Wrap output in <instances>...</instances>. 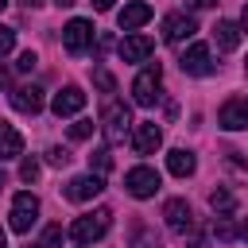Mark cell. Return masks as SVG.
Wrapping results in <instances>:
<instances>
[{"instance_id":"obj_1","label":"cell","mask_w":248,"mask_h":248,"mask_svg":"<svg viewBox=\"0 0 248 248\" xmlns=\"http://www.w3.org/2000/svg\"><path fill=\"white\" fill-rule=\"evenodd\" d=\"M108 225H112V213H108V209L81 213V217L70 225V240H74V244H93V240H101V236L108 232Z\"/></svg>"},{"instance_id":"obj_2","label":"cell","mask_w":248,"mask_h":248,"mask_svg":"<svg viewBox=\"0 0 248 248\" xmlns=\"http://www.w3.org/2000/svg\"><path fill=\"white\" fill-rule=\"evenodd\" d=\"M163 217H167L170 232H178V236H190V244H194V248L202 244V232L194 229V209H190V202H182V198H170V202L163 205Z\"/></svg>"},{"instance_id":"obj_3","label":"cell","mask_w":248,"mask_h":248,"mask_svg":"<svg viewBox=\"0 0 248 248\" xmlns=\"http://www.w3.org/2000/svg\"><path fill=\"white\" fill-rule=\"evenodd\" d=\"M159 81H163V70H159V62H151L143 74H136V81H132V97H136V105L151 108V105L159 101Z\"/></svg>"},{"instance_id":"obj_4","label":"cell","mask_w":248,"mask_h":248,"mask_svg":"<svg viewBox=\"0 0 248 248\" xmlns=\"http://www.w3.org/2000/svg\"><path fill=\"white\" fill-rule=\"evenodd\" d=\"M128 124H132V116H128V105H120V101H108V105H105V112H101L105 140H108V143H120V140H124V132H128Z\"/></svg>"},{"instance_id":"obj_5","label":"cell","mask_w":248,"mask_h":248,"mask_svg":"<svg viewBox=\"0 0 248 248\" xmlns=\"http://www.w3.org/2000/svg\"><path fill=\"white\" fill-rule=\"evenodd\" d=\"M124 190H128L132 198H151V194L159 190V170H155V167H132V170L124 174Z\"/></svg>"},{"instance_id":"obj_6","label":"cell","mask_w":248,"mask_h":248,"mask_svg":"<svg viewBox=\"0 0 248 248\" xmlns=\"http://www.w3.org/2000/svg\"><path fill=\"white\" fill-rule=\"evenodd\" d=\"M89 43H93V23H89V19H70V23L62 27V46H66L70 54H85Z\"/></svg>"},{"instance_id":"obj_7","label":"cell","mask_w":248,"mask_h":248,"mask_svg":"<svg viewBox=\"0 0 248 248\" xmlns=\"http://www.w3.org/2000/svg\"><path fill=\"white\" fill-rule=\"evenodd\" d=\"M35 217H39V198L35 194H16L12 198V229L16 232H31Z\"/></svg>"},{"instance_id":"obj_8","label":"cell","mask_w":248,"mask_h":248,"mask_svg":"<svg viewBox=\"0 0 248 248\" xmlns=\"http://www.w3.org/2000/svg\"><path fill=\"white\" fill-rule=\"evenodd\" d=\"M217 124L225 128V132H240V128H248V101L236 93V97H229L225 105H221V112H217Z\"/></svg>"},{"instance_id":"obj_9","label":"cell","mask_w":248,"mask_h":248,"mask_svg":"<svg viewBox=\"0 0 248 248\" xmlns=\"http://www.w3.org/2000/svg\"><path fill=\"white\" fill-rule=\"evenodd\" d=\"M178 66H182V74H190V78H205V74H213V62H209V46H205V43H194L190 50H182Z\"/></svg>"},{"instance_id":"obj_10","label":"cell","mask_w":248,"mask_h":248,"mask_svg":"<svg viewBox=\"0 0 248 248\" xmlns=\"http://www.w3.org/2000/svg\"><path fill=\"white\" fill-rule=\"evenodd\" d=\"M159 143H163L159 124H155V120H140V124H136V132H132V147H136L140 155H155V151H159Z\"/></svg>"},{"instance_id":"obj_11","label":"cell","mask_w":248,"mask_h":248,"mask_svg":"<svg viewBox=\"0 0 248 248\" xmlns=\"http://www.w3.org/2000/svg\"><path fill=\"white\" fill-rule=\"evenodd\" d=\"M101 190H105V178H101V174H78V178H70L66 198H70V202H89V198H97Z\"/></svg>"},{"instance_id":"obj_12","label":"cell","mask_w":248,"mask_h":248,"mask_svg":"<svg viewBox=\"0 0 248 248\" xmlns=\"http://www.w3.org/2000/svg\"><path fill=\"white\" fill-rule=\"evenodd\" d=\"M85 108V93L78 89V85H66L62 93H54V101H50V112L54 116H74V112H81Z\"/></svg>"},{"instance_id":"obj_13","label":"cell","mask_w":248,"mask_h":248,"mask_svg":"<svg viewBox=\"0 0 248 248\" xmlns=\"http://www.w3.org/2000/svg\"><path fill=\"white\" fill-rule=\"evenodd\" d=\"M194 31H198V23H194L190 16H182V12H174V16L163 19V39H167V43H182V39H190Z\"/></svg>"},{"instance_id":"obj_14","label":"cell","mask_w":248,"mask_h":248,"mask_svg":"<svg viewBox=\"0 0 248 248\" xmlns=\"http://www.w3.org/2000/svg\"><path fill=\"white\" fill-rule=\"evenodd\" d=\"M151 50H155L151 35H124V43H120V58L124 62H143Z\"/></svg>"},{"instance_id":"obj_15","label":"cell","mask_w":248,"mask_h":248,"mask_svg":"<svg viewBox=\"0 0 248 248\" xmlns=\"http://www.w3.org/2000/svg\"><path fill=\"white\" fill-rule=\"evenodd\" d=\"M151 19V4H143V0H136V4H128L120 16H116V23H120V31H136V27H143Z\"/></svg>"},{"instance_id":"obj_16","label":"cell","mask_w":248,"mask_h":248,"mask_svg":"<svg viewBox=\"0 0 248 248\" xmlns=\"http://www.w3.org/2000/svg\"><path fill=\"white\" fill-rule=\"evenodd\" d=\"M12 105H16L19 112H31V116H35V112L43 108V89H39V85H19V89L12 93Z\"/></svg>"},{"instance_id":"obj_17","label":"cell","mask_w":248,"mask_h":248,"mask_svg":"<svg viewBox=\"0 0 248 248\" xmlns=\"http://www.w3.org/2000/svg\"><path fill=\"white\" fill-rule=\"evenodd\" d=\"M167 170H170V174H178V178H190V174L198 170V159H194V151H186V147H174V151L167 155Z\"/></svg>"},{"instance_id":"obj_18","label":"cell","mask_w":248,"mask_h":248,"mask_svg":"<svg viewBox=\"0 0 248 248\" xmlns=\"http://www.w3.org/2000/svg\"><path fill=\"white\" fill-rule=\"evenodd\" d=\"M16 155H23V136L0 120V159H16Z\"/></svg>"},{"instance_id":"obj_19","label":"cell","mask_w":248,"mask_h":248,"mask_svg":"<svg viewBox=\"0 0 248 248\" xmlns=\"http://www.w3.org/2000/svg\"><path fill=\"white\" fill-rule=\"evenodd\" d=\"M213 39H217V46H221V50H236V46H240V27H236L232 19H217Z\"/></svg>"},{"instance_id":"obj_20","label":"cell","mask_w":248,"mask_h":248,"mask_svg":"<svg viewBox=\"0 0 248 248\" xmlns=\"http://www.w3.org/2000/svg\"><path fill=\"white\" fill-rule=\"evenodd\" d=\"M209 205H213L217 213H229V217L236 213V198H232V190H229V186H217V190L209 194Z\"/></svg>"},{"instance_id":"obj_21","label":"cell","mask_w":248,"mask_h":248,"mask_svg":"<svg viewBox=\"0 0 248 248\" xmlns=\"http://www.w3.org/2000/svg\"><path fill=\"white\" fill-rule=\"evenodd\" d=\"M108 170H112V155H108L105 147H97V151L89 155V174H101V178H105Z\"/></svg>"},{"instance_id":"obj_22","label":"cell","mask_w":248,"mask_h":248,"mask_svg":"<svg viewBox=\"0 0 248 248\" xmlns=\"http://www.w3.org/2000/svg\"><path fill=\"white\" fill-rule=\"evenodd\" d=\"M58 244H62V225H46L43 240H39V244H31V248H58Z\"/></svg>"},{"instance_id":"obj_23","label":"cell","mask_w":248,"mask_h":248,"mask_svg":"<svg viewBox=\"0 0 248 248\" xmlns=\"http://www.w3.org/2000/svg\"><path fill=\"white\" fill-rule=\"evenodd\" d=\"M43 174V167H39V159H23V167H19V178L23 182H35Z\"/></svg>"},{"instance_id":"obj_24","label":"cell","mask_w":248,"mask_h":248,"mask_svg":"<svg viewBox=\"0 0 248 248\" xmlns=\"http://www.w3.org/2000/svg\"><path fill=\"white\" fill-rule=\"evenodd\" d=\"M213 229H217V236H221V240H232V236H236V232H240V229H236V225H232V221H229V213H221V221H217V225H213Z\"/></svg>"},{"instance_id":"obj_25","label":"cell","mask_w":248,"mask_h":248,"mask_svg":"<svg viewBox=\"0 0 248 248\" xmlns=\"http://www.w3.org/2000/svg\"><path fill=\"white\" fill-rule=\"evenodd\" d=\"M35 66H39V54H35V50H23V54H19V62H16V70H19V74H31Z\"/></svg>"},{"instance_id":"obj_26","label":"cell","mask_w":248,"mask_h":248,"mask_svg":"<svg viewBox=\"0 0 248 248\" xmlns=\"http://www.w3.org/2000/svg\"><path fill=\"white\" fill-rule=\"evenodd\" d=\"M93 81H97V89H105V93H112V89H116V81H112V74H108V70H93Z\"/></svg>"},{"instance_id":"obj_27","label":"cell","mask_w":248,"mask_h":248,"mask_svg":"<svg viewBox=\"0 0 248 248\" xmlns=\"http://www.w3.org/2000/svg\"><path fill=\"white\" fill-rule=\"evenodd\" d=\"M46 163H50V167H66V163H70V151H66V147H50V151H46Z\"/></svg>"},{"instance_id":"obj_28","label":"cell","mask_w":248,"mask_h":248,"mask_svg":"<svg viewBox=\"0 0 248 248\" xmlns=\"http://www.w3.org/2000/svg\"><path fill=\"white\" fill-rule=\"evenodd\" d=\"M12 46H16V31L12 27H0V58L12 54Z\"/></svg>"},{"instance_id":"obj_29","label":"cell","mask_w":248,"mask_h":248,"mask_svg":"<svg viewBox=\"0 0 248 248\" xmlns=\"http://www.w3.org/2000/svg\"><path fill=\"white\" fill-rule=\"evenodd\" d=\"M89 132H93V120H74V124H70V136H74V140H85Z\"/></svg>"},{"instance_id":"obj_30","label":"cell","mask_w":248,"mask_h":248,"mask_svg":"<svg viewBox=\"0 0 248 248\" xmlns=\"http://www.w3.org/2000/svg\"><path fill=\"white\" fill-rule=\"evenodd\" d=\"M136 248H159V236H155V232H140Z\"/></svg>"},{"instance_id":"obj_31","label":"cell","mask_w":248,"mask_h":248,"mask_svg":"<svg viewBox=\"0 0 248 248\" xmlns=\"http://www.w3.org/2000/svg\"><path fill=\"white\" fill-rule=\"evenodd\" d=\"M89 4H93L97 12H108V8H112V0H89Z\"/></svg>"},{"instance_id":"obj_32","label":"cell","mask_w":248,"mask_h":248,"mask_svg":"<svg viewBox=\"0 0 248 248\" xmlns=\"http://www.w3.org/2000/svg\"><path fill=\"white\" fill-rule=\"evenodd\" d=\"M217 0H190V8H213Z\"/></svg>"},{"instance_id":"obj_33","label":"cell","mask_w":248,"mask_h":248,"mask_svg":"<svg viewBox=\"0 0 248 248\" xmlns=\"http://www.w3.org/2000/svg\"><path fill=\"white\" fill-rule=\"evenodd\" d=\"M8 81H12V78H8V70H4V66H0V89H4V85H8Z\"/></svg>"},{"instance_id":"obj_34","label":"cell","mask_w":248,"mask_h":248,"mask_svg":"<svg viewBox=\"0 0 248 248\" xmlns=\"http://www.w3.org/2000/svg\"><path fill=\"white\" fill-rule=\"evenodd\" d=\"M0 248H8V236H4V229H0Z\"/></svg>"},{"instance_id":"obj_35","label":"cell","mask_w":248,"mask_h":248,"mask_svg":"<svg viewBox=\"0 0 248 248\" xmlns=\"http://www.w3.org/2000/svg\"><path fill=\"white\" fill-rule=\"evenodd\" d=\"M58 4H62V8H70V4H74V0H58Z\"/></svg>"},{"instance_id":"obj_36","label":"cell","mask_w":248,"mask_h":248,"mask_svg":"<svg viewBox=\"0 0 248 248\" xmlns=\"http://www.w3.org/2000/svg\"><path fill=\"white\" fill-rule=\"evenodd\" d=\"M27 4H43V0H27Z\"/></svg>"},{"instance_id":"obj_37","label":"cell","mask_w":248,"mask_h":248,"mask_svg":"<svg viewBox=\"0 0 248 248\" xmlns=\"http://www.w3.org/2000/svg\"><path fill=\"white\" fill-rule=\"evenodd\" d=\"M4 4H8V0H0V12H4Z\"/></svg>"},{"instance_id":"obj_38","label":"cell","mask_w":248,"mask_h":248,"mask_svg":"<svg viewBox=\"0 0 248 248\" xmlns=\"http://www.w3.org/2000/svg\"><path fill=\"white\" fill-rule=\"evenodd\" d=\"M0 190H4V178H0Z\"/></svg>"}]
</instances>
